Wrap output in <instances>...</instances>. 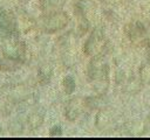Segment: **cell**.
I'll return each instance as SVG.
<instances>
[{"label": "cell", "mask_w": 150, "mask_h": 140, "mask_svg": "<svg viewBox=\"0 0 150 140\" xmlns=\"http://www.w3.org/2000/svg\"><path fill=\"white\" fill-rule=\"evenodd\" d=\"M25 57V48L15 35L13 18L0 8V68L15 69Z\"/></svg>", "instance_id": "1"}, {"label": "cell", "mask_w": 150, "mask_h": 140, "mask_svg": "<svg viewBox=\"0 0 150 140\" xmlns=\"http://www.w3.org/2000/svg\"><path fill=\"white\" fill-rule=\"evenodd\" d=\"M68 21H69V19H68L67 14L56 10V12H50V13L46 14L45 16H42L39 24L42 30H45L47 33H53V32H56V30L63 28L68 23Z\"/></svg>", "instance_id": "2"}, {"label": "cell", "mask_w": 150, "mask_h": 140, "mask_svg": "<svg viewBox=\"0 0 150 140\" xmlns=\"http://www.w3.org/2000/svg\"><path fill=\"white\" fill-rule=\"evenodd\" d=\"M101 46H102V36H100V34L97 33H93L84 46V51L88 55H93L100 51V49L102 48Z\"/></svg>", "instance_id": "3"}, {"label": "cell", "mask_w": 150, "mask_h": 140, "mask_svg": "<svg viewBox=\"0 0 150 140\" xmlns=\"http://www.w3.org/2000/svg\"><path fill=\"white\" fill-rule=\"evenodd\" d=\"M64 114L69 120H75L80 114V104L75 99L68 102V105L66 107Z\"/></svg>", "instance_id": "4"}, {"label": "cell", "mask_w": 150, "mask_h": 140, "mask_svg": "<svg viewBox=\"0 0 150 140\" xmlns=\"http://www.w3.org/2000/svg\"><path fill=\"white\" fill-rule=\"evenodd\" d=\"M64 0H40V6L43 10H47L48 13L50 12H56L59 8L63 6Z\"/></svg>", "instance_id": "5"}, {"label": "cell", "mask_w": 150, "mask_h": 140, "mask_svg": "<svg viewBox=\"0 0 150 140\" xmlns=\"http://www.w3.org/2000/svg\"><path fill=\"white\" fill-rule=\"evenodd\" d=\"M62 86H63L64 92L68 93V94H70L75 90V82H74V79L70 76H67L62 80Z\"/></svg>", "instance_id": "6"}, {"label": "cell", "mask_w": 150, "mask_h": 140, "mask_svg": "<svg viewBox=\"0 0 150 140\" xmlns=\"http://www.w3.org/2000/svg\"><path fill=\"white\" fill-rule=\"evenodd\" d=\"M42 123V117H40L39 114H32L28 119V124L30 125L32 128H36L41 125Z\"/></svg>", "instance_id": "7"}, {"label": "cell", "mask_w": 150, "mask_h": 140, "mask_svg": "<svg viewBox=\"0 0 150 140\" xmlns=\"http://www.w3.org/2000/svg\"><path fill=\"white\" fill-rule=\"evenodd\" d=\"M61 133H62V131H61L60 126H54L50 130V135H61Z\"/></svg>", "instance_id": "8"}]
</instances>
